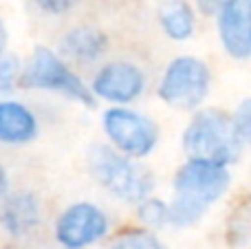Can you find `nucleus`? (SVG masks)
I'll list each match as a JSON object with an SVG mask.
<instances>
[{
    "mask_svg": "<svg viewBox=\"0 0 251 249\" xmlns=\"http://www.w3.org/2000/svg\"><path fill=\"white\" fill-rule=\"evenodd\" d=\"M231 185L229 166L205 159L187 157L174 174V199L170 205L168 225L176 229L201 223L212 205H216Z\"/></svg>",
    "mask_w": 251,
    "mask_h": 249,
    "instance_id": "f257e3e1",
    "label": "nucleus"
},
{
    "mask_svg": "<svg viewBox=\"0 0 251 249\" xmlns=\"http://www.w3.org/2000/svg\"><path fill=\"white\" fill-rule=\"evenodd\" d=\"M187 157L205 159L221 166H234L243 154L245 144L236 132L234 115L221 108L194 110L181 137Z\"/></svg>",
    "mask_w": 251,
    "mask_h": 249,
    "instance_id": "f03ea898",
    "label": "nucleus"
},
{
    "mask_svg": "<svg viewBox=\"0 0 251 249\" xmlns=\"http://www.w3.org/2000/svg\"><path fill=\"white\" fill-rule=\"evenodd\" d=\"M88 168L97 183L124 203L139 205L154 192V174L150 168L113 146H93L88 152Z\"/></svg>",
    "mask_w": 251,
    "mask_h": 249,
    "instance_id": "7ed1b4c3",
    "label": "nucleus"
},
{
    "mask_svg": "<svg viewBox=\"0 0 251 249\" xmlns=\"http://www.w3.org/2000/svg\"><path fill=\"white\" fill-rule=\"evenodd\" d=\"M212 88V71L196 55H178L165 66L159 82L161 101L176 110H199Z\"/></svg>",
    "mask_w": 251,
    "mask_h": 249,
    "instance_id": "20e7f679",
    "label": "nucleus"
},
{
    "mask_svg": "<svg viewBox=\"0 0 251 249\" xmlns=\"http://www.w3.org/2000/svg\"><path fill=\"white\" fill-rule=\"evenodd\" d=\"M22 88H33V91H53L66 95L71 100L79 101V104L93 108L95 106V95L93 91L60 60V55L47 47H38L31 55L29 64L20 73Z\"/></svg>",
    "mask_w": 251,
    "mask_h": 249,
    "instance_id": "39448f33",
    "label": "nucleus"
},
{
    "mask_svg": "<svg viewBox=\"0 0 251 249\" xmlns=\"http://www.w3.org/2000/svg\"><path fill=\"white\" fill-rule=\"evenodd\" d=\"M104 132L110 146L132 159H146L159 144V128L148 115L126 106H115L104 113Z\"/></svg>",
    "mask_w": 251,
    "mask_h": 249,
    "instance_id": "423d86ee",
    "label": "nucleus"
},
{
    "mask_svg": "<svg viewBox=\"0 0 251 249\" xmlns=\"http://www.w3.org/2000/svg\"><path fill=\"white\" fill-rule=\"evenodd\" d=\"M108 216L93 203L66 207L55 223V241L64 249H86L108 234Z\"/></svg>",
    "mask_w": 251,
    "mask_h": 249,
    "instance_id": "0eeeda50",
    "label": "nucleus"
},
{
    "mask_svg": "<svg viewBox=\"0 0 251 249\" xmlns=\"http://www.w3.org/2000/svg\"><path fill=\"white\" fill-rule=\"evenodd\" d=\"M93 95L115 106L132 104L146 91V75L132 62H108L97 71L91 86Z\"/></svg>",
    "mask_w": 251,
    "mask_h": 249,
    "instance_id": "6e6552de",
    "label": "nucleus"
},
{
    "mask_svg": "<svg viewBox=\"0 0 251 249\" xmlns=\"http://www.w3.org/2000/svg\"><path fill=\"white\" fill-rule=\"evenodd\" d=\"M216 31L231 60H251V0H225L216 11Z\"/></svg>",
    "mask_w": 251,
    "mask_h": 249,
    "instance_id": "1a4fd4ad",
    "label": "nucleus"
},
{
    "mask_svg": "<svg viewBox=\"0 0 251 249\" xmlns=\"http://www.w3.org/2000/svg\"><path fill=\"white\" fill-rule=\"evenodd\" d=\"M42 210L40 201L31 192H16L7 194L0 207V225L11 236H26L40 225Z\"/></svg>",
    "mask_w": 251,
    "mask_h": 249,
    "instance_id": "9d476101",
    "label": "nucleus"
},
{
    "mask_svg": "<svg viewBox=\"0 0 251 249\" xmlns=\"http://www.w3.org/2000/svg\"><path fill=\"white\" fill-rule=\"evenodd\" d=\"M38 137V119L25 104L13 100L0 101V144L25 146Z\"/></svg>",
    "mask_w": 251,
    "mask_h": 249,
    "instance_id": "9b49d317",
    "label": "nucleus"
},
{
    "mask_svg": "<svg viewBox=\"0 0 251 249\" xmlns=\"http://www.w3.org/2000/svg\"><path fill=\"white\" fill-rule=\"evenodd\" d=\"M106 49H108L106 35L100 29H93V26H77V29L69 31L62 40V53L77 62L100 60Z\"/></svg>",
    "mask_w": 251,
    "mask_h": 249,
    "instance_id": "f8f14e48",
    "label": "nucleus"
},
{
    "mask_svg": "<svg viewBox=\"0 0 251 249\" xmlns=\"http://www.w3.org/2000/svg\"><path fill=\"white\" fill-rule=\"evenodd\" d=\"M159 25L174 42H185L196 31V11L185 0H165L159 9Z\"/></svg>",
    "mask_w": 251,
    "mask_h": 249,
    "instance_id": "ddd939ff",
    "label": "nucleus"
},
{
    "mask_svg": "<svg viewBox=\"0 0 251 249\" xmlns=\"http://www.w3.org/2000/svg\"><path fill=\"white\" fill-rule=\"evenodd\" d=\"M137 216L148 229H161L170 221V205L156 197H148L137 205Z\"/></svg>",
    "mask_w": 251,
    "mask_h": 249,
    "instance_id": "4468645a",
    "label": "nucleus"
},
{
    "mask_svg": "<svg viewBox=\"0 0 251 249\" xmlns=\"http://www.w3.org/2000/svg\"><path fill=\"white\" fill-rule=\"evenodd\" d=\"M110 249H165L150 229H128L113 241Z\"/></svg>",
    "mask_w": 251,
    "mask_h": 249,
    "instance_id": "2eb2a0df",
    "label": "nucleus"
},
{
    "mask_svg": "<svg viewBox=\"0 0 251 249\" xmlns=\"http://www.w3.org/2000/svg\"><path fill=\"white\" fill-rule=\"evenodd\" d=\"M20 82V62L16 55L0 53V95H7Z\"/></svg>",
    "mask_w": 251,
    "mask_h": 249,
    "instance_id": "dca6fc26",
    "label": "nucleus"
},
{
    "mask_svg": "<svg viewBox=\"0 0 251 249\" xmlns=\"http://www.w3.org/2000/svg\"><path fill=\"white\" fill-rule=\"evenodd\" d=\"M231 115H234L236 132H238L240 141L251 148V97H247V100L240 101Z\"/></svg>",
    "mask_w": 251,
    "mask_h": 249,
    "instance_id": "f3484780",
    "label": "nucleus"
},
{
    "mask_svg": "<svg viewBox=\"0 0 251 249\" xmlns=\"http://www.w3.org/2000/svg\"><path fill=\"white\" fill-rule=\"evenodd\" d=\"M35 2H38V7L42 9L44 13H49V16H62V13L71 11L79 0H35Z\"/></svg>",
    "mask_w": 251,
    "mask_h": 249,
    "instance_id": "a211bd4d",
    "label": "nucleus"
},
{
    "mask_svg": "<svg viewBox=\"0 0 251 249\" xmlns=\"http://www.w3.org/2000/svg\"><path fill=\"white\" fill-rule=\"evenodd\" d=\"M196 2V9H199L203 16H216V11L221 9V4L225 0H194Z\"/></svg>",
    "mask_w": 251,
    "mask_h": 249,
    "instance_id": "6ab92c4d",
    "label": "nucleus"
},
{
    "mask_svg": "<svg viewBox=\"0 0 251 249\" xmlns=\"http://www.w3.org/2000/svg\"><path fill=\"white\" fill-rule=\"evenodd\" d=\"M9 194V174L2 166H0V201Z\"/></svg>",
    "mask_w": 251,
    "mask_h": 249,
    "instance_id": "aec40b11",
    "label": "nucleus"
},
{
    "mask_svg": "<svg viewBox=\"0 0 251 249\" xmlns=\"http://www.w3.org/2000/svg\"><path fill=\"white\" fill-rule=\"evenodd\" d=\"M4 49H7V31H4V25L0 20V53H4Z\"/></svg>",
    "mask_w": 251,
    "mask_h": 249,
    "instance_id": "412c9836",
    "label": "nucleus"
}]
</instances>
